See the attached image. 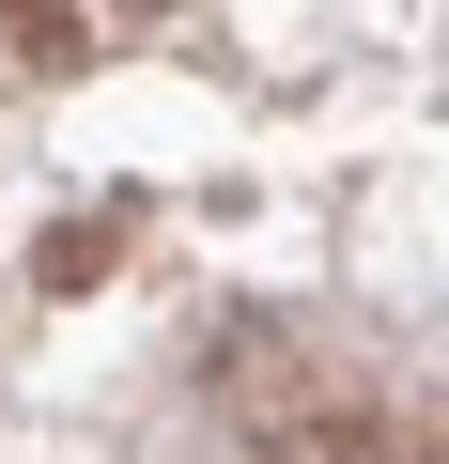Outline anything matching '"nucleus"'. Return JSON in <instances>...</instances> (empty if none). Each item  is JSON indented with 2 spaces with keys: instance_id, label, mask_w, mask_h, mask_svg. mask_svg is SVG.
Wrapping results in <instances>:
<instances>
[{
  "instance_id": "f257e3e1",
  "label": "nucleus",
  "mask_w": 449,
  "mask_h": 464,
  "mask_svg": "<svg viewBox=\"0 0 449 464\" xmlns=\"http://www.w3.org/2000/svg\"><path fill=\"white\" fill-rule=\"evenodd\" d=\"M124 16H155V0H124Z\"/></svg>"
}]
</instances>
